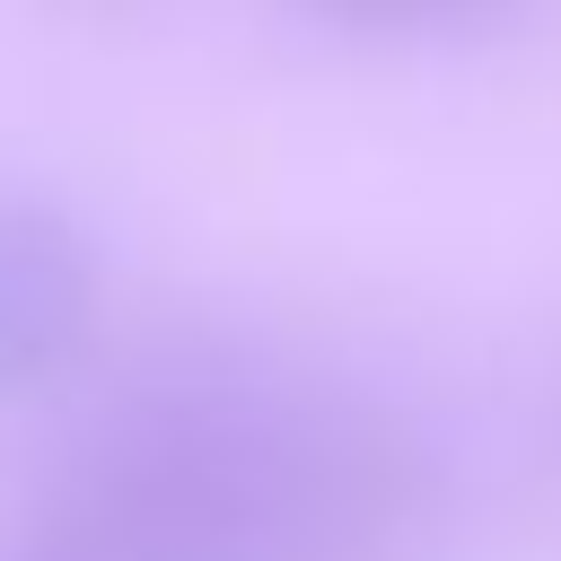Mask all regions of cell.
<instances>
[{"mask_svg":"<svg viewBox=\"0 0 561 561\" xmlns=\"http://www.w3.org/2000/svg\"><path fill=\"white\" fill-rule=\"evenodd\" d=\"M430 447L351 394L175 377L44 482L9 561H386Z\"/></svg>","mask_w":561,"mask_h":561,"instance_id":"1","label":"cell"},{"mask_svg":"<svg viewBox=\"0 0 561 561\" xmlns=\"http://www.w3.org/2000/svg\"><path fill=\"white\" fill-rule=\"evenodd\" d=\"M96 324V245L53 202H0V394L44 386Z\"/></svg>","mask_w":561,"mask_h":561,"instance_id":"2","label":"cell"},{"mask_svg":"<svg viewBox=\"0 0 561 561\" xmlns=\"http://www.w3.org/2000/svg\"><path fill=\"white\" fill-rule=\"evenodd\" d=\"M307 26L324 35H368V44H412V35H456V26H491L517 0H289Z\"/></svg>","mask_w":561,"mask_h":561,"instance_id":"3","label":"cell"}]
</instances>
